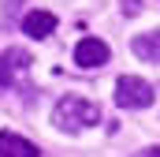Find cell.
<instances>
[{"label": "cell", "mask_w": 160, "mask_h": 157, "mask_svg": "<svg viewBox=\"0 0 160 157\" xmlns=\"http://www.w3.org/2000/svg\"><path fill=\"white\" fill-rule=\"evenodd\" d=\"M52 123L60 127V131H82V127H93V123H101V109L93 105V101H86V97H63L56 109H52Z\"/></svg>", "instance_id": "cell-1"}, {"label": "cell", "mask_w": 160, "mask_h": 157, "mask_svg": "<svg viewBox=\"0 0 160 157\" xmlns=\"http://www.w3.org/2000/svg\"><path fill=\"white\" fill-rule=\"evenodd\" d=\"M116 105L119 109H149L153 105V86L138 75H123L116 82Z\"/></svg>", "instance_id": "cell-2"}, {"label": "cell", "mask_w": 160, "mask_h": 157, "mask_svg": "<svg viewBox=\"0 0 160 157\" xmlns=\"http://www.w3.org/2000/svg\"><path fill=\"white\" fill-rule=\"evenodd\" d=\"M75 64L78 68H101V64H108V45L101 38H82L75 45Z\"/></svg>", "instance_id": "cell-3"}, {"label": "cell", "mask_w": 160, "mask_h": 157, "mask_svg": "<svg viewBox=\"0 0 160 157\" xmlns=\"http://www.w3.org/2000/svg\"><path fill=\"white\" fill-rule=\"evenodd\" d=\"M0 157H38V146L15 131H0Z\"/></svg>", "instance_id": "cell-4"}, {"label": "cell", "mask_w": 160, "mask_h": 157, "mask_svg": "<svg viewBox=\"0 0 160 157\" xmlns=\"http://www.w3.org/2000/svg\"><path fill=\"white\" fill-rule=\"evenodd\" d=\"M52 30H56V15H52V11H30V15L22 19V34H26V38L41 41V38H48Z\"/></svg>", "instance_id": "cell-5"}, {"label": "cell", "mask_w": 160, "mask_h": 157, "mask_svg": "<svg viewBox=\"0 0 160 157\" xmlns=\"http://www.w3.org/2000/svg\"><path fill=\"white\" fill-rule=\"evenodd\" d=\"M130 49H134V56H142V60H149V64H160V30L138 34V38L130 41Z\"/></svg>", "instance_id": "cell-6"}, {"label": "cell", "mask_w": 160, "mask_h": 157, "mask_svg": "<svg viewBox=\"0 0 160 157\" xmlns=\"http://www.w3.org/2000/svg\"><path fill=\"white\" fill-rule=\"evenodd\" d=\"M15 64L22 68V64H26V52H11V56H0V86H11V82H15Z\"/></svg>", "instance_id": "cell-7"}, {"label": "cell", "mask_w": 160, "mask_h": 157, "mask_svg": "<svg viewBox=\"0 0 160 157\" xmlns=\"http://www.w3.org/2000/svg\"><path fill=\"white\" fill-rule=\"evenodd\" d=\"M123 11H127V15H138V11H142V0H123Z\"/></svg>", "instance_id": "cell-8"}, {"label": "cell", "mask_w": 160, "mask_h": 157, "mask_svg": "<svg viewBox=\"0 0 160 157\" xmlns=\"http://www.w3.org/2000/svg\"><path fill=\"white\" fill-rule=\"evenodd\" d=\"M142 157H160V146H157V150H145Z\"/></svg>", "instance_id": "cell-9"}]
</instances>
